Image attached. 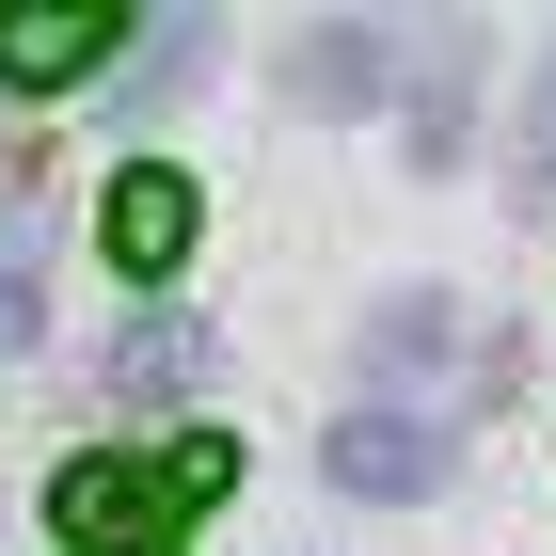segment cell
I'll return each mask as SVG.
<instances>
[{"label": "cell", "mask_w": 556, "mask_h": 556, "mask_svg": "<svg viewBox=\"0 0 556 556\" xmlns=\"http://www.w3.org/2000/svg\"><path fill=\"white\" fill-rule=\"evenodd\" d=\"M128 33L143 16H112V0H16V16H0V80L16 96H80V80H112Z\"/></svg>", "instance_id": "1"}, {"label": "cell", "mask_w": 556, "mask_h": 556, "mask_svg": "<svg viewBox=\"0 0 556 556\" xmlns=\"http://www.w3.org/2000/svg\"><path fill=\"white\" fill-rule=\"evenodd\" d=\"M191 175L175 160H128L112 175V207H96V239H112V270H128V287H175V270H191Z\"/></svg>", "instance_id": "2"}, {"label": "cell", "mask_w": 556, "mask_h": 556, "mask_svg": "<svg viewBox=\"0 0 556 556\" xmlns=\"http://www.w3.org/2000/svg\"><path fill=\"white\" fill-rule=\"evenodd\" d=\"M48 525H64L80 556H112L128 525H175L160 509V462H64V477H48Z\"/></svg>", "instance_id": "3"}, {"label": "cell", "mask_w": 556, "mask_h": 556, "mask_svg": "<svg viewBox=\"0 0 556 556\" xmlns=\"http://www.w3.org/2000/svg\"><path fill=\"white\" fill-rule=\"evenodd\" d=\"M334 477L350 493H429V477H445V429L429 414H350L334 429Z\"/></svg>", "instance_id": "4"}, {"label": "cell", "mask_w": 556, "mask_h": 556, "mask_svg": "<svg viewBox=\"0 0 556 556\" xmlns=\"http://www.w3.org/2000/svg\"><path fill=\"white\" fill-rule=\"evenodd\" d=\"M207 382V334L191 318H128V350H112V397H191Z\"/></svg>", "instance_id": "5"}, {"label": "cell", "mask_w": 556, "mask_h": 556, "mask_svg": "<svg viewBox=\"0 0 556 556\" xmlns=\"http://www.w3.org/2000/svg\"><path fill=\"white\" fill-rule=\"evenodd\" d=\"M287 96H318V112H350V96H382V33H318L287 64Z\"/></svg>", "instance_id": "6"}, {"label": "cell", "mask_w": 556, "mask_h": 556, "mask_svg": "<svg viewBox=\"0 0 556 556\" xmlns=\"http://www.w3.org/2000/svg\"><path fill=\"white\" fill-rule=\"evenodd\" d=\"M223 493H239V445H223V429L160 445V509H223Z\"/></svg>", "instance_id": "7"}, {"label": "cell", "mask_w": 556, "mask_h": 556, "mask_svg": "<svg viewBox=\"0 0 556 556\" xmlns=\"http://www.w3.org/2000/svg\"><path fill=\"white\" fill-rule=\"evenodd\" d=\"M525 207H556V64H541V96H525Z\"/></svg>", "instance_id": "8"}, {"label": "cell", "mask_w": 556, "mask_h": 556, "mask_svg": "<svg viewBox=\"0 0 556 556\" xmlns=\"http://www.w3.org/2000/svg\"><path fill=\"white\" fill-rule=\"evenodd\" d=\"M112 556H160V541H112Z\"/></svg>", "instance_id": "9"}]
</instances>
